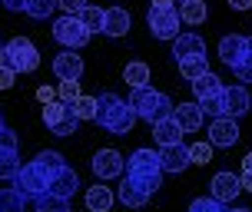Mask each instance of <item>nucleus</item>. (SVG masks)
Returning a JSON list of instances; mask_svg holds the SVG:
<instances>
[{"label": "nucleus", "mask_w": 252, "mask_h": 212, "mask_svg": "<svg viewBox=\"0 0 252 212\" xmlns=\"http://www.w3.org/2000/svg\"><path fill=\"white\" fill-rule=\"evenodd\" d=\"M136 120H139L136 110H133L126 100H120L116 93H103V96H96V123H100L106 133L126 136Z\"/></svg>", "instance_id": "nucleus-1"}, {"label": "nucleus", "mask_w": 252, "mask_h": 212, "mask_svg": "<svg viewBox=\"0 0 252 212\" xmlns=\"http://www.w3.org/2000/svg\"><path fill=\"white\" fill-rule=\"evenodd\" d=\"M126 176L129 179H136L139 186L146 189V192H156V189L163 186V166H159V152L153 150H136L129 159H126Z\"/></svg>", "instance_id": "nucleus-2"}, {"label": "nucleus", "mask_w": 252, "mask_h": 212, "mask_svg": "<svg viewBox=\"0 0 252 212\" xmlns=\"http://www.w3.org/2000/svg\"><path fill=\"white\" fill-rule=\"evenodd\" d=\"M129 106L136 110L139 120H146L150 126L159 123V120H166V116H173V103H169V96H166V93H159V90H150V87L133 90Z\"/></svg>", "instance_id": "nucleus-3"}, {"label": "nucleus", "mask_w": 252, "mask_h": 212, "mask_svg": "<svg viewBox=\"0 0 252 212\" xmlns=\"http://www.w3.org/2000/svg\"><path fill=\"white\" fill-rule=\"evenodd\" d=\"M0 60H3V66H10L13 73L20 76V73H33L40 66V53L27 37H13L10 43H3V57Z\"/></svg>", "instance_id": "nucleus-4"}, {"label": "nucleus", "mask_w": 252, "mask_h": 212, "mask_svg": "<svg viewBox=\"0 0 252 212\" xmlns=\"http://www.w3.org/2000/svg\"><path fill=\"white\" fill-rule=\"evenodd\" d=\"M47 186H50V176L43 173L37 162H24L20 173L13 176V189H17L24 199H37V196H43Z\"/></svg>", "instance_id": "nucleus-5"}, {"label": "nucleus", "mask_w": 252, "mask_h": 212, "mask_svg": "<svg viewBox=\"0 0 252 212\" xmlns=\"http://www.w3.org/2000/svg\"><path fill=\"white\" fill-rule=\"evenodd\" d=\"M146 24H150V30H153V37H156V40H176L183 20H179L176 7H150Z\"/></svg>", "instance_id": "nucleus-6"}, {"label": "nucleus", "mask_w": 252, "mask_h": 212, "mask_svg": "<svg viewBox=\"0 0 252 212\" xmlns=\"http://www.w3.org/2000/svg\"><path fill=\"white\" fill-rule=\"evenodd\" d=\"M93 37L87 27L80 24V17H60L57 24H53V40L66 47V50H80V47H87V40Z\"/></svg>", "instance_id": "nucleus-7"}, {"label": "nucleus", "mask_w": 252, "mask_h": 212, "mask_svg": "<svg viewBox=\"0 0 252 212\" xmlns=\"http://www.w3.org/2000/svg\"><path fill=\"white\" fill-rule=\"evenodd\" d=\"M43 123L50 126L53 136H73L80 120L70 113V106H66V103L53 100V103H43Z\"/></svg>", "instance_id": "nucleus-8"}, {"label": "nucleus", "mask_w": 252, "mask_h": 212, "mask_svg": "<svg viewBox=\"0 0 252 212\" xmlns=\"http://www.w3.org/2000/svg\"><path fill=\"white\" fill-rule=\"evenodd\" d=\"M123 156L116 150H100L96 156H93V173H96V179H116V176H123Z\"/></svg>", "instance_id": "nucleus-9"}, {"label": "nucleus", "mask_w": 252, "mask_h": 212, "mask_svg": "<svg viewBox=\"0 0 252 212\" xmlns=\"http://www.w3.org/2000/svg\"><path fill=\"white\" fill-rule=\"evenodd\" d=\"M159 166H163V173H186L189 166V146H183V143H176V146H163L159 150Z\"/></svg>", "instance_id": "nucleus-10"}, {"label": "nucleus", "mask_w": 252, "mask_h": 212, "mask_svg": "<svg viewBox=\"0 0 252 212\" xmlns=\"http://www.w3.org/2000/svg\"><path fill=\"white\" fill-rule=\"evenodd\" d=\"M53 76H57V80H80V76H83V57L73 53V50L57 53V57H53Z\"/></svg>", "instance_id": "nucleus-11"}, {"label": "nucleus", "mask_w": 252, "mask_h": 212, "mask_svg": "<svg viewBox=\"0 0 252 212\" xmlns=\"http://www.w3.org/2000/svg\"><path fill=\"white\" fill-rule=\"evenodd\" d=\"M209 143L213 146H236L239 143V126H236V120H229V116L213 120V126H209Z\"/></svg>", "instance_id": "nucleus-12"}, {"label": "nucleus", "mask_w": 252, "mask_h": 212, "mask_svg": "<svg viewBox=\"0 0 252 212\" xmlns=\"http://www.w3.org/2000/svg\"><path fill=\"white\" fill-rule=\"evenodd\" d=\"M239 192H242L239 176H232V173H216L213 176V199H219L222 206H229Z\"/></svg>", "instance_id": "nucleus-13"}, {"label": "nucleus", "mask_w": 252, "mask_h": 212, "mask_svg": "<svg viewBox=\"0 0 252 212\" xmlns=\"http://www.w3.org/2000/svg\"><path fill=\"white\" fill-rule=\"evenodd\" d=\"M173 57L176 60H189V57H206V40L199 33H179L173 40Z\"/></svg>", "instance_id": "nucleus-14"}, {"label": "nucleus", "mask_w": 252, "mask_h": 212, "mask_svg": "<svg viewBox=\"0 0 252 212\" xmlns=\"http://www.w3.org/2000/svg\"><path fill=\"white\" fill-rule=\"evenodd\" d=\"M222 96H226V116H229V120H239V116L249 113L252 100H249V90H246V87H226V90H222Z\"/></svg>", "instance_id": "nucleus-15"}, {"label": "nucleus", "mask_w": 252, "mask_h": 212, "mask_svg": "<svg viewBox=\"0 0 252 212\" xmlns=\"http://www.w3.org/2000/svg\"><path fill=\"white\" fill-rule=\"evenodd\" d=\"M173 120L183 126V133H196L202 126V106L199 103H179V106H173Z\"/></svg>", "instance_id": "nucleus-16"}, {"label": "nucleus", "mask_w": 252, "mask_h": 212, "mask_svg": "<svg viewBox=\"0 0 252 212\" xmlns=\"http://www.w3.org/2000/svg\"><path fill=\"white\" fill-rule=\"evenodd\" d=\"M76 186H80L76 173L70 169V166H63L57 176H50V186H47V192H50V196H60V199H70V196L76 192Z\"/></svg>", "instance_id": "nucleus-17"}, {"label": "nucleus", "mask_w": 252, "mask_h": 212, "mask_svg": "<svg viewBox=\"0 0 252 212\" xmlns=\"http://www.w3.org/2000/svg\"><path fill=\"white\" fill-rule=\"evenodd\" d=\"M153 136H156L159 146H176V143H183V126L173 116H166L159 123H153Z\"/></svg>", "instance_id": "nucleus-18"}, {"label": "nucleus", "mask_w": 252, "mask_h": 212, "mask_svg": "<svg viewBox=\"0 0 252 212\" xmlns=\"http://www.w3.org/2000/svg\"><path fill=\"white\" fill-rule=\"evenodd\" d=\"M126 30H129V13L116 3V7H110L106 17H103V33H106V37H126Z\"/></svg>", "instance_id": "nucleus-19"}, {"label": "nucleus", "mask_w": 252, "mask_h": 212, "mask_svg": "<svg viewBox=\"0 0 252 212\" xmlns=\"http://www.w3.org/2000/svg\"><path fill=\"white\" fill-rule=\"evenodd\" d=\"M242 53H246V37L242 33H229V37L219 40V57H222V63L236 66L242 60Z\"/></svg>", "instance_id": "nucleus-20"}, {"label": "nucleus", "mask_w": 252, "mask_h": 212, "mask_svg": "<svg viewBox=\"0 0 252 212\" xmlns=\"http://www.w3.org/2000/svg\"><path fill=\"white\" fill-rule=\"evenodd\" d=\"M120 202L129 206V209H139V206H146V202H150V192L139 186L136 179H129V176H126L123 186H120Z\"/></svg>", "instance_id": "nucleus-21"}, {"label": "nucleus", "mask_w": 252, "mask_h": 212, "mask_svg": "<svg viewBox=\"0 0 252 212\" xmlns=\"http://www.w3.org/2000/svg\"><path fill=\"white\" fill-rule=\"evenodd\" d=\"M206 17H209L206 0H186V3H179V20H183V24L199 27V24H206Z\"/></svg>", "instance_id": "nucleus-22"}, {"label": "nucleus", "mask_w": 252, "mask_h": 212, "mask_svg": "<svg viewBox=\"0 0 252 212\" xmlns=\"http://www.w3.org/2000/svg\"><path fill=\"white\" fill-rule=\"evenodd\" d=\"M87 209L90 212H110L113 209V192H110V186H90Z\"/></svg>", "instance_id": "nucleus-23"}, {"label": "nucleus", "mask_w": 252, "mask_h": 212, "mask_svg": "<svg viewBox=\"0 0 252 212\" xmlns=\"http://www.w3.org/2000/svg\"><path fill=\"white\" fill-rule=\"evenodd\" d=\"M222 90H226V83H222L216 73H202L199 80H192V93H196V100L216 96V93H222Z\"/></svg>", "instance_id": "nucleus-24"}, {"label": "nucleus", "mask_w": 252, "mask_h": 212, "mask_svg": "<svg viewBox=\"0 0 252 212\" xmlns=\"http://www.w3.org/2000/svg\"><path fill=\"white\" fill-rule=\"evenodd\" d=\"M123 80L129 83L133 90L139 87H146V80H150V66L143 60H133V63H126V70H123Z\"/></svg>", "instance_id": "nucleus-25"}, {"label": "nucleus", "mask_w": 252, "mask_h": 212, "mask_svg": "<svg viewBox=\"0 0 252 212\" xmlns=\"http://www.w3.org/2000/svg\"><path fill=\"white\" fill-rule=\"evenodd\" d=\"M80 17V24L87 27L90 33H103V17H106V10H100V7H93V3H87L83 10L76 13Z\"/></svg>", "instance_id": "nucleus-26"}, {"label": "nucleus", "mask_w": 252, "mask_h": 212, "mask_svg": "<svg viewBox=\"0 0 252 212\" xmlns=\"http://www.w3.org/2000/svg\"><path fill=\"white\" fill-rule=\"evenodd\" d=\"M70 106V113H73L76 120H96V96H76L73 103H66Z\"/></svg>", "instance_id": "nucleus-27"}, {"label": "nucleus", "mask_w": 252, "mask_h": 212, "mask_svg": "<svg viewBox=\"0 0 252 212\" xmlns=\"http://www.w3.org/2000/svg\"><path fill=\"white\" fill-rule=\"evenodd\" d=\"M179 73L192 83V80H199L202 73H209V63H206V57H189V60H179Z\"/></svg>", "instance_id": "nucleus-28"}, {"label": "nucleus", "mask_w": 252, "mask_h": 212, "mask_svg": "<svg viewBox=\"0 0 252 212\" xmlns=\"http://www.w3.org/2000/svg\"><path fill=\"white\" fill-rule=\"evenodd\" d=\"M20 173V152L17 150H0V179H10Z\"/></svg>", "instance_id": "nucleus-29"}, {"label": "nucleus", "mask_w": 252, "mask_h": 212, "mask_svg": "<svg viewBox=\"0 0 252 212\" xmlns=\"http://www.w3.org/2000/svg\"><path fill=\"white\" fill-rule=\"evenodd\" d=\"M33 162H37V166H40V169H43L47 176H57V173L63 169V166H66V162H63V156H60L57 150H43Z\"/></svg>", "instance_id": "nucleus-30"}, {"label": "nucleus", "mask_w": 252, "mask_h": 212, "mask_svg": "<svg viewBox=\"0 0 252 212\" xmlns=\"http://www.w3.org/2000/svg\"><path fill=\"white\" fill-rule=\"evenodd\" d=\"M33 202H37V206H33V212H70L66 199H60V196H50V192L37 196Z\"/></svg>", "instance_id": "nucleus-31"}, {"label": "nucleus", "mask_w": 252, "mask_h": 212, "mask_svg": "<svg viewBox=\"0 0 252 212\" xmlns=\"http://www.w3.org/2000/svg\"><path fill=\"white\" fill-rule=\"evenodd\" d=\"M60 3L57 0H27V7H24V13H30L33 20H47L53 10H57Z\"/></svg>", "instance_id": "nucleus-32"}, {"label": "nucleus", "mask_w": 252, "mask_h": 212, "mask_svg": "<svg viewBox=\"0 0 252 212\" xmlns=\"http://www.w3.org/2000/svg\"><path fill=\"white\" fill-rule=\"evenodd\" d=\"M24 202L17 189H0V212H24Z\"/></svg>", "instance_id": "nucleus-33"}, {"label": "nucleus", "mask_w": 252, "mask_h": 212, "mask_svg": "<svg viewBox=\"0 0 252 212\" xmlns=\"http://www.w3.org/2000/svg\"><path fill=\"white\" fill-rule=\"evenodd\" d=\"M189 162H192V166L213 162V143H192V146H189Z\"/></svg>", "instance_id": "nucleus-34"}, {"label": "nucleus", "mask_w": 252, "mask_h": 212, "mask_svg": "<svg viewBox=\"0 0 252 212\" xmlns=\"http://www.w3.org/2000/svg\"><path fill=\"white\" fill-rule=\"evenodd\" d=\"M199 106H202V113H209V116H226V96L222 93H216V96H206V100H199Z\"/></svg>", "instance_id": "nucleus-35"}, {"label": "nucleus", "mask_w": 252, "mask_h": 212, "mask_svg": "<svg viewBox=\"0 0 252 212\" xmlns=\"http://www.w3.org/2000/svg\"><path fill=\"white\" fill-rule=\"evenodd\" d=\"M80 96V80H60V87H57V100L60 103H73Z\"/></svg>", "instance_id": "nucleus-36"}, {"label": "nucleus", "mask_w": 252, "mask_h": 212, "mask_svg": "<svg viewBox=\"0 0 252 212\" xmlns=\"http://www.w3.org/2000/svg\"><path fill=\"white\" fill-rule=\"evenodd\" d=\"M189 212H226V206H222L219 199H213V196H209V199L202 196V199H192V202H189Z\"/></svg>", "instance_id": "nucleus-37"}, {"label": "nucleus", "mask_w": 252, "mask_h": 212, "mask_svg": "<svg viewBox=\"0 0 252 212\" xmlns=\"http://www.w3.org/2000/svg\"><path fill=\"white\" fill-rule=\"evenodd\" d=\"M0 150H17V133L7 123H0Z\"/></svg>", "instance_id": "nucleus-38"}, {"label": "nucleus", "mask_w": 252, "mask_h": 212, "mask_svg": "<svg viewBox=\"0 0 252 212\" xmlns=\"http://www.w3.org/2000/svg\"><path fill=\"white\" fill-rule=\"evenodd\" d=\"M57 3H60V10H66V17H76L87 7V0H57Z\"/></svg>", "instance_id": "nucleus-39"}, {"label": "nucleus", "mask_w": 252, "mask_h": 212, "mask_svg": "<svg viewBox=\"0 0 252 212\" xmlns=\"http://www.w3.org/2000/svg\"><path fill=\"white\" fill-rule=\"evenodd\" d=\"M13 80H17V73H13L10 66H3V63H0V90H10Z\"/></svg>", "instance_id": "nucleus-40"}, {"label": "nucleus", "mask_w": 252, "mask_h": 212, "mask_svg": "<svg viewBox=\"0 0 252 212\" xmlns=\"http://www.w3.org/2000/svg\"><path fill=\"white\" fill-rule=\"evenodd\" d=\"M232 73H236V80H242V83H252V66L249 63H236Z\"/></svg>", "instance_id": "nucleus-41"}, {"label": "nucleus", "mask_w": 252, "mask_h": 212, "mask_svg": "<svg viewBox=\"0 0 252 212\" xmlns=\"http://www.w3.org/2000/svg\"><path fill=\"white\" fill-rule=\"evenodd\" d=\"M37 100L40 103H53V100H57V90H53V87H40L37 90Z\"/></svg>", "instance_id": "nucleus-42"}, {"label": "nucleus", "mask_w": 252, "mask_h": 212, "mask_svg": "<svg viewBox=\"0 0 252 212\" xmlns=\"http://www.w3.org/2000/svg\"><path fill=\"white\" fill-rule=\"evenodd\" d=\"M3 7L17 13V10H24V7H27V0H3Z\"/></svg>", "instance_id": "nucleus-43"}, {"label": "nucleus", "mask_w": 252, "mask_h": 212, "mask_svg": "<svg viewBox=\"0 0 252 212\" xmlns=\"http://www.w3.org/2000/svg\"><path fill=\"white\" fill-rule=\"evenodd\" d=\"M239 63H249V66H252V37H246V53H242Z\"/></svg>", "instance_id": "nucleus-44"}, {"label": "nucleus", "mask_w": 252, "mask_h": 212, "mask_svg": "<svg viewBox=\"0 0 252 212\" xmlns=\"http://www.w3.org/2000/svg\"><path fill=\"white\" fill-rule=\"evenodd\" d=\"M229 7H232V10H249L252 0H229Z\"/></svg>", "instance_id": "nucleus-45"}, {"label": "nucleus", "mask_w": 252, "mask_h": 212, "mask_svg": "<svg viewBox=\"0 0 252 212\" xmlns=\"http://www.w3.org/2000/svg\"><path fill=\"white\" fill-rule=\"evenodd\" d=\"M239 186H242V192H252V176H249V173L239 176Z\"/></svg>", "instance_id": "nucleus-46"}, {"label": "nucleus", "mask_w": 252, "mask_h": 212, "mask_svg": "<svg viewBox=\"0 0 252 212\" xmlns=\"http://www.w3.org/2000/svg\"><path fill=\"white\" fill-rule=\"evenodd\" d=\"M242 173H249V176H252V152L246 156V159H242Z\"/></svg>", "instance_id": "nucleus-47"}, {"label": "nucleus", "mask_w": 252, "mask_h": 212, "mask_svg": "<svg viewBox=\"0 0 252 212\" xmlns=\"http://www.w3.org/2000/svg\"><path fill=\"white\" fill-rule=\"evenodd\" d=\"M153 7H176V0H153Z\"/></svg>", "instance_id": "nucleus-48"}, {"label": "nucleus", "mask_w": 252, "mask_h": 212, "mask_svg": "<svg viewBox=\"0 0 252 212\" xmlns=\"http://www.w3.org/2000/svg\"><path fill=\"white\" fill-rule=\"evenodd\" d=\"M0 57H3V43H0Z\"/></svg>", "instance_id": "nucleus-49"}, {"label": "nucleus", "mask_w": 252, "mask_h": 212, "mask_svg": "<svg viewBox=\"0 0 252 212\" xmlns=\"http://www.w3.org/2000/svg\"><path fill=\"white\" fill-rule=\"evenodd\" d=\"M179 3H186V0H179Z\"/></svg>", "instance_id": "nucleus-50"}]
</instances>
